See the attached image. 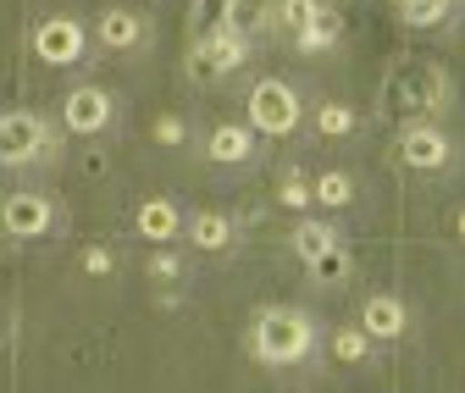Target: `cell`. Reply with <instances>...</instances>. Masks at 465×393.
Returning a JSON list of instances; mask_svg holds the SVG:
<instances>
[{
	"mask_svg": "<svg viewBox=\"0 0 465 393\" xmlns=\"http://www.w3.org/2000/svg\"><path fill=\"white\" fill-rule=\"evenodd\" d=\"M311 339L316 332H311V321L300 310H266L261 327H255V355L266 366H294V360L311 355Z\"/></svg>",
	"mask_w": 465,
	"mask_h": 393,
	"instance_id": "1",
	"label": "cell"
},
{
	"mask_svg": "<svg viewBox=\"0 0 465 393\" xmlns=\"http://www.w3.org/2000/svg\"><path fill=\"white\" fill-rule=\"evenodd\" d=\"M250 123L261 133H294V123H300V94L288 89V84H277V78L255 84L250 89Z\"/></svg>",
	"mask_w": 465,
	"mask_h": 393,
	"instance_id": "2",
	"label": "cell"
},
{
	"mask_svg": "<svg viewBox=\"0 0 465 393\" xmlns=\"http://www.w3.org/2000/svg\"><path fill=\"white\" fill-rule=\"evenodd\" d=\"M45 150V123L28 117V111H12V117H0V161L6 166H23Z\"/></svg>",
	"mask_w": 465,
	"mask_h": 393,
	"instance_id": "3",
	"label": "cell"
},
{
	"mask_svg": "<svg viewBox=\"0 0 465 393\" xmlns=\"http://www.w3.org/2000/svg\"><path fill=\"white\" fill-rule=\"evenodd\" d=\"M34 50L45 55L50 67H67V62H78V50H84V28L73 17H50V23H39Z\"/></svg>",
	"mask_w": 465,
	"mask_h": 393,
	"instance_id": "4",
	"label": "cell"
},
{
	"mask_svg": "<svg viewBox=\"0 0 465 393\" xmlns=\"http://www.w3.org/2000/svg\"><path fill=\"white\" fill-rule=\"evenodd\" d=\"M0 228L17 233V239H39L50 228V205L39 194H12L6 205H0Z\"/></svg>",
	"mask_w": 465,
	"mask_h": 393,
	"instance_id": "5",
	"label": "cell"
},
{
	"mask_svg": "<svg viewBox=\"0 0 465 393\" xmlns=\"http://www.w3.org/2000/svg\"><path fill=\"white\" fill-rule=\"evenodd\" d=\"M239 62H244V34L222 28V34H205V44L194 55V73H232Z\"/></svg>",
	"mask_w": 465,
	"mask_h": 393,
	"instance_id": "6",
	"label": "cell"
},
{
	"mask_svg": "<svg viewBox=\"0 0 465 393\" xmlns=\"http://www.w3.org/2000/svg\"><path fill=\"white\" fill-rule=\"evenodd\" d=\"M105 117H111V100L100 89H73L67 94V128L73 133H94V128H105Z\"/></svg>",
	"mask_w": 465,
	"mask_h": 393,
	"instance_id": "7",
	"label": "cell"
},
{
	"mask_svg": "<svg viewBox=\"0 0 465 393\" xmlns=\"http://www.w3.org/2000/svg\"><path fill=\"white\" fill-rule=\"evenodd\" d=\"M399 155L411 161V166H427V172H432V166L449 161V139H443L438 128H411V133L399 139Z\"/></svg>",
	"mask_w": 465,
	"mask_h": 393,
	"instance_id": "8",
	"label": "cell"
},
{
	"mask_svg": "<svg viewBox=\"0 0 465 393\" xmlns=\"http://www.w3.org/2000/svg\"><path fill=\"white\" fill-rule=\"evenodd\" d=\"M366 332H371V339H399V332H404V305L399 300H366Z\"/></svg>",
	"mask_w": 465,
	"mask_h": 393,
	"instance_id": "9",
	"label": "cell"
},
{
	"mask_svg": "<svg viewBox=\"0 0 465 393\" xmlns=\"http://www.w3.org/2000/svg\"><path fill=\"white\" fill-rule=\"evenodd\" d=\"M100 39H105L111 50L139 44V17H134V12H105V17H100Z\"/></svg>",
	"mask_w": 465,
	"mask_h": 393,
	"instance_id": "10",
	"label": "cell"
},
{
	"mask_svg": "<svg viewBox=\"0 0 465 393\" xmlns=\"http://www.w3.org/2000/svg\"><path fill=\"white\" fill-rule=\"evenodd\" d=\"M139 233H144V239H172V233H178V211H172L166 200H150V205L139 211Z\"/></svg>",
	"mask_w": 465,
	"mask_h": 393,
	"instance_id": "11",
	"label": "cell"
},
{
	"mask_svg": "<svg viewBox=\"0 0 465 393\" xmlns=\"http://www.w3.org/2000/svg\"><path fill=\"white\" fill-rule=\"evenodd\" d=\"M205 150H211L216 161H244V155H250V133H244V128H216Z\"/></svg>",
	"mask_w": 465,
	"mask_h": 393,
	"instance_id": "12",
	"label": "cell"
},
{
	"mask_svg": "<svg viewBox=\"0 0 465 393\" xmlns=\"http://www.w3.org/2000/svg\"><path fill=\"white\" fill-rule=\"evenodd\" d=\"M338 34H343V23H338V17H332L327 6H322V12L311 17V28L300 34V50H327V44H332Z\"/></svg>",
	"mask_w": 465,
	"mask_h": 393,
	"instance_id": "13",
	"label": "cell"
},
{
	"mask_svg": "<svg viewBox=\"0 0 465 393\" xmlns=\"http://www.w3.org/2000/svg\"><path fill=\"white\" fill-rule=\"evenodd\" d=\"M261 17H266V0H227V28L232 34L261 28Z\"/></svg>",
	"mask_w": 465,
	"mask_h": 393,
	"instance_id": "14",
	"label": "cell"
},
{
	"mask_svg": "<svg viewBox=\"0 0 465 393\" xmlns=\"http://www.w3.org/2000/svg\"><path fill=\"white\" fill-rule=\"evenodd\" d=\"M189 239H194L200 250H222V244L232 239V228H227L222 216H194V228H189Z\"/></svg>",
	"mask_w": 465,
	"mask_h": 393,
	"instance_id": "15",
	"label": "cell"
},
{
	"mask_svg": "<svg viewBox=\"0 0 465 393\" xmlns=\"http://www.w3.org/2000/svg\"><path fill=\"white\" fill-rule=\"evenodd\" d=\"M332 244H338V239H332V228H322V221H305V228L294 233V250H300L305 260H316V255L332 250Z\"/></svg>",
	"mask_w": 465,
	"mask_h": 393,
	"instance_id": "16",
	"label": "cell"
},
{
	"mask_svg": "<svg viewBox=\"0 0 465 393\" xmlns=\"http://www.w3.org/2000/svg\"><path fill=\"white\" fill-rule=\"evenodd\" d=\"M404 23H416V28H432V23H443L449 17V0H404Z\"/></svg>",
	"mask_w": 465,
	"mask_h": 393,
	"instance_id": "17",
	"label": "cell"
},
{
	"mask_svg": "<svg viewBox=\"0 0 465 393\" xmlns=\"http://www.w3.org/2000/svg\"><path fill=\"white\" fill-rule=\"evenodd\" d=\"M316 12H322L316 0H282V12H277V17H282V28H288V34L300 39V34L311 28V17H316Z\"/></svg>",
	"mask_w": 465,
	"mask_h": 393,
	"instance_id": "18",
	"label": "cell"
},
{
	"mask_svg": "<svg viewBox=\"0 0 465 393\" xmlns=\"http://www.w3.org/2000/svg\"><path fill=\"white\" fill-rule=\"evenodd\" d=\"M311 271L322 277V283H338V277H349V255H343V250L332 244V250H322V255L311 260Z\"/></svg>",
	"mask_w": 465,
	"mask_h": 393,
	"instance_id": "19",
	"label": "cell"
},
{
	"mask_svg": "<svg viewBox=\"0 0 465 393\" xmlns=\"http://www.w3.org/2000/svg\"><path fill=\"white\" fill-rule=\"evenodd\" d=\"M349 194H355V183H349L343 172L316 178V200H322V205H349Z\"/></svg>",
	"mask_w": 465,
	"mask_h": 393,
	"instance_id": "20",
	"label": "cell"
},
{
	"mask_svg": "<svg viewBox=\"0 0 465 393\" xmlns=\"http://www.w3.org/2000/svg\"><path fill=\"white\" fill-rule=\"evenodd\" d=\"M322 133L327 139H338V133H349V128H355V111H343V105H322Z\"/></svg>",
	"mask_w": 465,
	"mask_h": 393,
	"instance_id": "21",
	"label": "cell"
},
{
	"mask_svg": "<svg viewBox=\"0 0 465 393\" xmlns=\"http://www.w3.org/2000/svg\"><path fill=\"white\" fill-rule=\"evenodd\" d=\"M332 355H338V360H366V332H338V339H332Z\"/></svg>",
	"mask_w": 465,
	"mask_h": 393,
	"instance_id": "22",
	"label": "cell"
},
{
	"mask_svg": "<svg viewBox=\"0 0 465 393\" xmlns=\"http://www.w3.org/2000/svg\"><path fill=\"white\" fill-rule=\"evenodd\" d=\"M277 194H282V205H305V200H311L316 189H311L305 178H282V189H277Z\"/></svg>",
	"mask_w": 465,
	"mask_h": 393,
	"instance_id": "23",
	"label": "cell"
},
{
	"mask_svg": "<svg viewBox=\"0 0 465 393\" xmlns=\"http://www.w3.org/2000/svg\"><path fill=\"white\" fill-rule=\"evenodd\" d=\"M155 139H161V144H183V123H178V117H161V123H155Z\"/></svg>",
	"mask_w": 465,
	"mask_h": 393,
	"instance_id": "24",
	"label": "cell"
},
{
	"mask_svg": "<svg viewBox=\"0 0 465 393\" xmlns=\"http://www.w3.org/2000/svg\"><path fill=\"white\" fill-rule=\"evenodd\" d=\"M84 271H89V277H105V271H111V255H105V250H89V255H84Z\"/></svg>",
	"mask_w": 465,
	"mask_h": 393,
	"instance_id": "25",
	"label": "cell"
},
{
	"mask_svg": "<svg viewBox=\"0 0 465 393\" xmlns=\"http://www.w3.org/2000/svg\"><path fill=\"white\" fill-rule=\"evenodd\" d=\"M155 277H172V271H178V260H172V255H155V266H150Z\"/></svg>",
	"mask_w": 465,
	"mask_h": 393,
	"instance_id": "26",
	"label": "cell"
},
{
	"mask_svg": "<svg viewBox=\"0 0 465 393\" xmlns=\"http://www.w3.org/2000/svg\"><path fill=\"white\" fill-rule=\"evenodd\" d=\"M460 233H465V216H460Z\"/></svg>",
	"mask_w": 465,
	"mask_h": 393,
	"instance_id": "27",
	"label": "cell"
}]
</instances>
